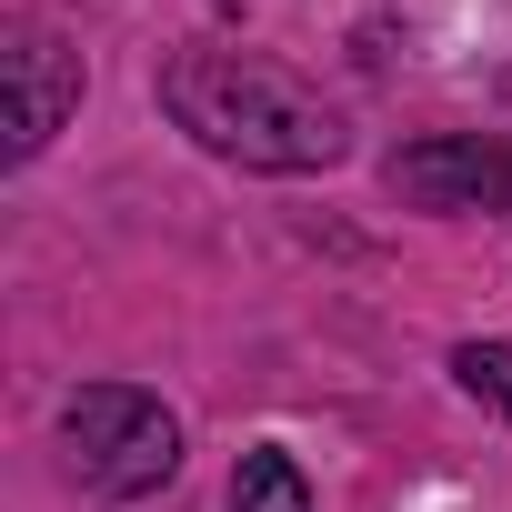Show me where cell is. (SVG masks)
<instances>
[{"label":"cell","mask_w":512,"mask_h":512,"mask_svg":"<svg viewBox=\"0 0 512 512\" xmlns=\"http://www.w3.org/2000/svg\"><path fill=\"white\" fill-rule=\"evenodd\" d=\"M161 111L211 161H241V171H332L352 151V121L262 51H171Z\"/></svg>","instance_id":"cell-1"},{"label":"cell","mask_w":512,"mask_h":512,"mask_svg":"<svg viewBox=\"0 0 512 512\" xmlns=\"http://www.w3.org/2000/svg\"><path fill=\"white\" fill-rule=\"evenodd\" d=\"M61 472L91 502H141L181 472V422L131 382H91L61 402Z\"/></svg>","instance_id":"cell-2"},{"label":"cell","mask_w":512,"mask_h":512,"mask_svg":"<svg viewBox=\"0 0 512 512\" xmlns=\"http://www.w3.org/2000/svg\"><path fill=\"white\" fill-rule=\"evenodd\" d=\"M392 191L422 201V211H512V151L472 141V131H442V141L392 151Z\"/></svg>","instance_id":"cell-3"},{"label":"cell","mask_w":512,"mask_h":512,"mask_svg":"<svg viewBox=\"0 0 512 512\" xmlns=\"http://www.w3.org/2000/svg\"><path fill=\"white\" fill-rule=\"evenodd\" d=\"M0 71H11V161H31L71 121V101H81V51H61L41 21H21L11 51H0Z\"/></svg>","instance_id":"cell-4"},{"label":"cell","mask_w":512,"mask_h":512,"mask_svg":"<svg viewBox=\"0 0 512 512\" xmlns=\"http://www.w3.org/2000/svg\"><path fill=\"white\" fill-rule=\"evenodd\" d=\"M231 512H312V482H302V462L292 452H241L231 462Z\"/></svg>","instance_id":"cell-5"},{"label":"cell","mask_w":512,"mask_h":512,"mask_svg":"<svg viewBox=\"0 0 512 512\" xmlns=\"http://www.w3.org/2000/svg\"><path fill=\"white\" fill-rule=\"evenodd\" d=\"M452 382H462L482 412L512 422V352H502V342H462V352H452Z\"/></svg>","instance_id":"cell-6"}]
</instances>
